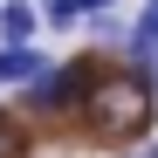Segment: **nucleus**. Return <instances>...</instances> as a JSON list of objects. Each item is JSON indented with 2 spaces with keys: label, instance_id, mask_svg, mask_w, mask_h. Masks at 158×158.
<instances>
[{
  "label": "nucleus",
  "instance_id": "nucleus-1",
  "mask_svg": "<svg viewBox=\"0 0 158 158\" xmlns=\"http://www.w3.org/2000/svg\"><path fill=\"white\" fill-rule=\"evenodd\" d=\"M158 69H117V76H89L83 89V124L96 138H151V117H158V89H151Z\"/></svg>",
  "mask_w": 158,
  "mask_h": 158
},
{
  "label": "nucleus",
  "instance_id": "nucleus-2",
  "mask_svg": "<svg viewBox=\"0 0 158 158\" xmlns=\"http://www.w3.org/2000/svg\"><path fill=\"white\" fill-rule=\"evenodd\" d=\"M89 62H48L41 76H35V83H28V103H35V110H83V89H89Z\"/></svg>",
  "mask_w": 158,
  "mask_h": 158
},
{
  "label": "nucleus",
  "instance_id": "nucleus-3",
  "mask_svg": "<svg viewBox=\"0 0 158 158\" xmlns=\"http://www.w3.org/2000/svg\"><path fill=\"white\" fill-rule=\"evenodd\" d=\"M41 69H48V55L35 41H0V83H35Z\"/></svg>",
  "mask_w": 158,
  "mask_h": 158
},
{
  "label": "nucleus",
  "instance_id": "nucleus-4",
  "mask_svg": "<svg viewBox=\"0 0 158 158\" xmlns=\"http://www.w3.org/2000/svg\"><path fill=\"white\" fill-rule=\"evenodd\" d=\"M41 28V7H28V0H0V41H35Z\"/></svg>",
  "mask_w": 158,
  "mask_h": 158
},
{
  "label": "nucleus",
  "instance_id": "nucleus-5",
  "mask_svg": "<svg viewBox=\"0 0 158 158\" xmlns=\"http://www.w3.org/2000/svg\"><path fill=\"white\" fill-rule=\"evenodd\" d=\"M41 21H48V28H76L83 7H76V0H41Z\"/></svg>",
  "mask_w": 158,
  "mask_h": 158
},
{
  "label": "nucleus",
  "instance_id": "nucleus-6",
  "mask_svg": "<svg viewBox=\"0 0 158 158\" xmlns=\"http://www.w3.org/2000/svg\"><path fill=\"white\" fill-rule=\"evenodd\" d=\"M0 158H21V124H7V110H0Z\"/></svg>",
  "mask_w": 158,
  "mask_h": 158
},
{
  "label": "nucleus",
  "instance_id": "nucleus-7",
  "mask_svg": "<svg viewBox=\"0 0 158 158\" xmlns=\"http://www.w3.org/2000/svg\"><path fill=\"white\" fill-rule=\"evenodd\" d=\"M138 35H144V41H158V0H144V14H138Z\"/></svg>",
  "mask_w": 158,
  "mask_h": 158
},
{
  "label": "nucleus",
  "instance_id": "nucleus-8",
  "mask_svg": "<svg viewBox=\"0 0 158 158\" xmlns=\"http://www.w3.org/2000/svg\"><path fill=\"white\" fill-rule=\"evenodd\" d=\"M76 7H83V14H103V7H110V0H76Z\"/></svg>",
  "mask_w": 158,
  "mask_h": 158
},
{
  "label": "nucleus",
  "instance_id": "nucleus-9",
  "mask_svg": "<svg viewBox=\"0 0 158 158\" xmlns=\"http://www.w3.org/2000/svg\"><path fill=\"white\" fill-rule=\"evenodd\" d=\"M138 158H158V144H144V151H138Z\"/></svg>",
  "mask_w": 158,
  "mask_h": 158
}]
</instances>
